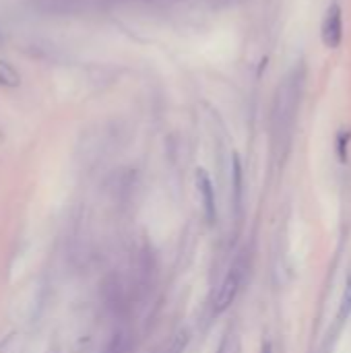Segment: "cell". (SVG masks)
<instances>
[{
  "mask_svg": "<svg viewBox=\"0 0 351 353\" xmlns=\"http://www.w3.org/2000/svg\"><path fill=\"white\" fill-rule=\"evenodd\" d=\"M304 83H306V68L304 64H296L279 83L277 93H275V101H273V124L277 128V132H288L300 99H302V91H304Z\"/></svg>",
  "mask_w": 351,
  "mask_h": 353,
  "instance_id": "1",
  "label": "cell"
},
{
  "mask_svg": "<svg viewBox=\"0 0 351 353\" xmlns=\"http://www.w3.org/2000/svg\"><path fill=\"white\" fill-rule=\"evenodd\" d=\"M321 39L329 50H337L343 41V12L339 4H331L323 19Z\"/></svg>",
  "mask_w": 351,
  "mask_h": 353,
  "instance_id": "2",
  "label": "cell"
},
{
  "mask_svg": "<svg viewBox=\"0 0 351 353\" xmlns=\"http://www.w3.org/2000/svg\"><path fill=\"white\" fill-rule=\"evenodd\" d=\"M240 283H242V271H240L238 267H234V269L230 271V275L225 277V281L221 283L219 292H217V298H215V312H223L225 308H230V304H232L234 298L238 296Z\"/></svg>",
  "mask_w": 351,
  "mask_h": 353,
  "instance_id": "3",
  "label": "cell"
},
{
  "mask_svg": "<svg viewBox=\"0 0 351 353\" xmlns=\"http://www.w3.org/2000/svg\"><path fill=\"white\" fill-rule=\"evenodd\" d=\"M0 85H6V87H17L19 85L17 70L8 62H2V60H0Z\"/></svg>",
  "mask_w": 351,
  "mask_h": 353,
  "instance_id": "4",
  "label": "cell"
},
{
  "mask_svg": "<svg viewBox=\"0 0 351 353\" xmlns=\"http://www.w3.org/2000/svg\"><path fill=\"white\" fill-rule=\"evenodd\" d=\"M186 343H188V333L186 331H180V333H176L170 339V343H166V350L159 353H182V350L186 347Z\"/></svg>",
  "mask_w": 351,
  "mask_h": 353,
  "instance_id": "5",
  "label": "cell"
},
{
  "mask_svg": "<svg viewBox=\"0 0 351 353\" xmlns=\"http://www.w3.org/2000/svg\"><path fill=\"white\" fill-rule=\"evenodd\" d=\"M199 186H201V192L205 194V207L209 213H213V190H211V182L207 178L205 172L199 174Z\"/></svg>",
  "mask_w": 351,
  "mask_h": 353,
  "instance_id": "6",
  "label": "cell"
},
{
  "mask_svg": "<svg viewBox=\"0 0 351 353\" xmlns=\"http://www.w3.org/2000/svg\"><path fill=\"white\" fill-rule=\"evenodd\" d=\"M103 353H128V339L124 335H116Z\"/></svg>",
  "mask_w": 351,
  "mask_h": 353,
  "instance_id": "7",
  "label": "cell"
},
{
  "mask_svg": "<svg viewBox=\"0 0 351 353\" xmlns=\"http://www.w3.org/2000/svg\"><path fill=\"white\" fill-rule=\"evenodd\" d=\"M351 312V275L350 279H348V285H345V292H343V302H341V312H339V316L341 319H348Z\"/></svg>",
  "mask_w": 351,
  "mask_h": 353,
  "instance_id": "8",
  "label": "cell"
},
{
  "mask_svg": "<svg viewBox=\"0 0 351 353\" xmlns=\"http://www.w3.org/2000/svg\"><path fill=\"white\" fill-rule=\"evenodd\" d=\"M0 43H2V33H0Z\"/></svg>",
  "mask_w": 351,
  "mask_h": 353,
  "instance_id": "9",
  "label": "cell"
}]
</instances>
